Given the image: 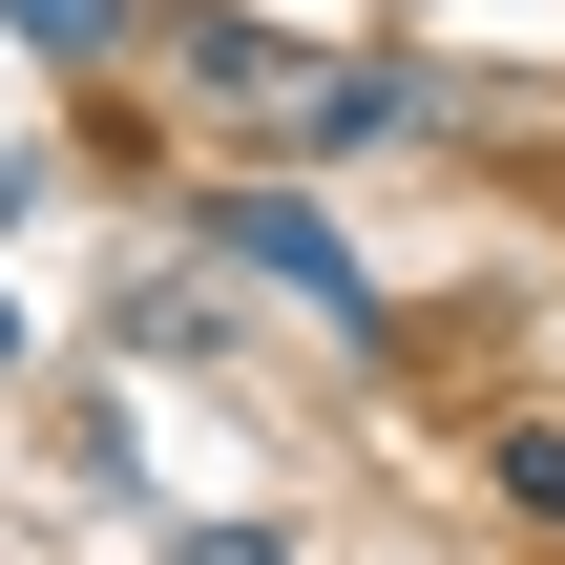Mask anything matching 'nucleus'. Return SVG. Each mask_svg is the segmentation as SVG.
<instances>
[{"instance_id": "obj_4", "label": "nucleus", "mask_w": 565, "mask_h": 565, "mask_svg": "<svg viewBox=\"0 0 565 565\" xmlns=\"http://www.w3.org/2000/svg\"><path fill=\"white\" fill-rule=\"evenodd\" d=\"M503 503H524V524H565V419H503Z\"/></svg>"}, {"instance_id": "obj_5", "label": "nucleus", "mask_w": 565, "mask_h": 565, "mask_svg": "<svg viewBox=\"0 0 565 565\" xmlns=\"http://www.w3.org/2000/svg\"><path fill=\"white\" fill-rule=\"evenodd\" d=\"M189 565H294V545H273V524H189Z\"/></svg>"}, {"instance_id": "obj_3", "label": "nucleus", "mask_w": 565, "mask_h": 565, "mask_svg": "<svg viewBox=\"0 0 565 565\" xmlns=\"http://www.w3.org/2000/svg\"><path fill=\"white\" fill-rule=\"evenodd\" d=\"M0 21H21V42H42V63H105V42H126V21H147V0H0Z\"/></svg>"}, {"instance_id": "obj_1", "label": "nucleus", "mask_w": 565, "mask_h": 565, "mask_svg": "<svg viewBox=\"0 0 565 565\" xmlns=\"http://www.w3.org/2000/svg\"><path fill=\"white\" fill-rule=\"evenodd\" d=\"M189 42V84L231 105V126H273V147H419L461 84H419V63H315V42H273V21H168Z\"/></svg>"}, {"instance_id": "obj_2", "label": "nucleus", "mask_w": 565, "mask_h": 565, "mask_svg": "<svg viewBox=\"0 0 565 565\" xmlns=\"http://www.w3.org/2000/svg\"><path fill=\"white\" fill-rule=\"evenodd\" d=\"M210 252H231V273H273V294H315L335 335H398V315H377V273H356V252H335L294 189H231V210H210Z\"/></svg>"}]
</instances>
